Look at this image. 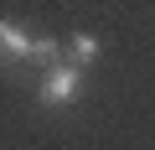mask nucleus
<instances>
[{"instance_id": "1", "label": "nucleus", "mask_w": 155, "mask_h": 150, "mask_svg": "<svg viewBox=\"0 0 155 150\" xmlns=\"http://www.w3.org/2000/svg\"><path fill=\"white\" fill-rule=\"evenodd\" d=\"M41 104H72L78 93H83V67H72V62H57L41 72Z\"/></svg>"}, {"instance_id": "2", "label": "nucleus", "mask_w": 155, "mask_h": 150, "mask_svg": "<svg viewBox=\"0 0 155 150\" xmlns=\"http://www.w3.org/2000/svg\"><path fill=\"white\" fill-rule=\"evenodd\" d=\"M31 31L26 26H16V21H0V62H26L31 57Z\"/></svg>"}, {"instance_id": "3", "label": "nucleus", "mask_w": 155, "mask_h": 150, "mask_svg": "<svg viewBox=\"0 0 155 150\" xmlns=\"http://www.w3.org/2000/svg\"><path fill=\"white\" fill-rule=\"evenodd\" d=\"M98 57V42H93V31H72V42H67V62L72 67H88Z\"/></svg>"}, {"instance_id": "4", "label": "nucleus", "mask_w": 155, "mask_h": 150, "mask_svg": "<svg viewBox=\"0 0 155 150\" xmlns=\"http://www.w3.org/2000/svg\"><path fill=\"white\" fill-rule=\"evenodd\" d=\"M57 52H62V47H57V42H47V36H36V47H31V57H36V62H47V67H57Z\"/></svg>"}]
</instances>
